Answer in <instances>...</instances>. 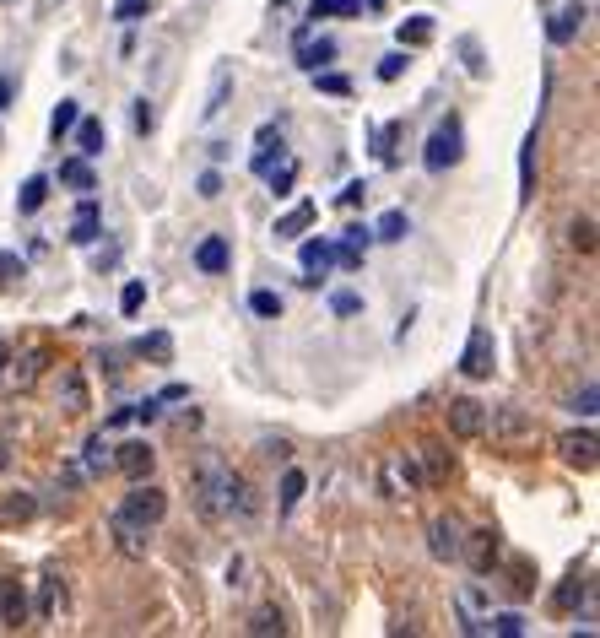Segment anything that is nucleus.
Returning a JSON list of instances; mask_svg holds the SVG:
<instances>
[{
  "instance_id": "1",
  "label": "nucleus",
  "mask_w": 600,
  "mask_h": 638,
  "mask_svg": "<svg viewBox=\"0 0 600 638\" xmlns=\"http://www.w3.org/2000/svg\"><path fill=\"white\" fill-rule=\"evenodd\" d=\"M190 493H195L200 520H211V525L233 520V465H222V460H200Z\"/></svg>"
},
{
  "instance_id": "2",
  "label": "nucleus",
  "mask_w": 600,
  "mask_h": 638,
  "mask_svg": "<svg viewBox=\"0 0 600 638\" xmlns=\"http://www.w3.org/2000/svg\"><path fill=\"white\" fill-rule=\"evenodd\" d=\"M119 514L152 530V525H163V514H168V493H163V487H152V482L141 476V482L125 493V503H119Z\"/></svg>"
},
{
  "instance_id": "3",
  "label": "nucleus",
  "mask_w": 600,
  "mask_h": 638,
  "mask_svg": "<svg viewBox=\"0 0 600 638\" xmlns=\"http://www.w3.org/2000/svg\"><path fill=\"white\" fill-rule=\"evenodd\" d=\"M460 157H465V130H460V119H444V125L428 136L422 163H428V174H444V168H455Z\"/></svg>"
},
{
  "instance_id": "4",
  "label": "nucleus",
  "mask_w": 600,
  "mask_h": 638,
  "mask_svg": "<svg viewBox=\"0 0 600 638\" xmlns=\"http://www.w3.org/2000/svg\"><path fill=\"white\" fill-rule=\"evenodd\" d=\"M298 265H303V287H319L330 276V265H336V244L330 238H309L298 249Z\"/></svg>"
},
{
  "instance_id": "5",
  "label": "nucleus",
  "mask_w": 600,
  "mask_h": 638,
  "mask_svg": "<svg viewBox=\"0 0 600 638\" xmlns=\"http://www.w3.org/2000/svg\"><path fill=\"white\" fill-rule=\"evenodd\" d=\"M449 433H455V438H482L487 433V406L471 401V395L449 401Z\"/></svg>"
},
{
  "instance_id": "6",
  "label": "nucleus",
  "mask_w": 600,
  "mask_h": 638,
  "mask_svg": "<svg viewBox=\"0 0 600 638\" xmlns=\"http://www.w3.org/2000/svg\"><path fill=\"white\" fill-rule=\"evenodd\" d=\"M460 552L471 557L476 574H492V568H498V557H503V541H498V530H471V536L460 541Z\"/></svg>"
},
{
  "instance_id": "7",
  "label": "nucleus",
  "mask_w": 600,
  "mask_h": 638,
  "mask_svg": "<svg viewBox=\"0 0 600 638\" xmlns=\"http://www.w3.org/2000/svg\"><path fill=\"white\" fill-rule=\"evenodd\" d=\"M492 357H498V347H492V330H471L465 357H460V374L465 379H487L492 374Z\"/></svg>"
},
{
  "instance_id": "8",
  "label": "nucleus",
  "mask_w": 600,
  "mask_h": 638,
  "mask_svg": "<svg viewBox=\"0 0 600 638\" xmlns=\"http://www.w3.org/2000/svg\"><path fill=\"white\" fill-rule=\"evenodd\" d=\"M114 465L130 476V482H141V476H152L157 449H152V444H141V438H130V444H119V449H114Z\"/></svg>"
},
{
  "instance_id": "9",
  "label": "nucleus",
  "mask_w": 600,
  "mask_h": 638,
  "mask_svg": "<svg viewBox=\"0 0 600 638\" xmlns=\"http://www.w3.org/2000/svg\"><path fill=\"white\" fill-rule=\"evenodd\" d=\"M11 363H17V368H6V384H17V390H33L38 374H44V363H49V347H44V341H33V347L22 352V357H11Z\"/></svg>"
},
{
  "instance_id": "10",
  "label": "nucleus",
  "mask_w": 600,
  "mask_h": 638,
  "mask_svg": "<svg viewBox=\"0 0 600 638\" xmlns=\"http://www.w3.org/2000/svg\"><path fill=\"white\" fill-rule=\"evenodd\" d=\"M422 487V465L417 460H390L384 465V493L390 498H411Z\"/></svg>"
},
{
  "instance_id": "11",
  "label": "nucleus",
  "mask_w": 600,
  "mask_h": 638,
  "mask_svg": "<svg viewBox=\"0 0 600 638\" xmlns=\"http://www.w3.org/2000/svg\"><path fill=\"white\" fill-rule=\"evenodd\" d=\"M460 541H465V530H460L455 520H449V514L428 525V547H433L438 563H455V557H460Z\"/></svg>"
},
{
  "instance_id": "12",
  "label": "nucleus",
  "mask_w": 600,
  "mask_h": 638,
  "mask_svg": "<svg viewBox=\"0 0 600 638\" xmlns=\"http://www.w3.org/2000/svg\"><path fill=\"white\" fill-rule=\"evenodd\" d=\"M28 617H33V606H28V595H22V584L0 579V622H6V628H28Z\"/></svg>"
},
{
  "instance_id": "13",
  "label": "nucleus",
  "mask_w": 600,
  "mask_h": 638,
  "mask_svg": "<svg viewBox=\"0 0 600 638\" xmlns=\"http://www.w3.org/2000/svg\"><path fill=\"white\" fill-rule=\"evenodd\" d=\"M195 265H200V271H206V276H222V271H228V265H233V244H228V238H222V233L200 238V249H195Z\"/></svg>"
},
{
  "instance_id": "14",
  "label": "nucleus",
  "mask_w": 600,
  "mask_h": 638,
  "mask_svg": "<svg viewBox=\"0 0 600 638\" xmlns=\"http://www.w3.org/2000/svg\"><path fill=\"white\" fill-rule=\"evenodd\" d=\"M557 449H563L568 465H579V471H595V433H590V428L563 433V438H557Z\"/></svg>"
},
{
  "instance_id": "15",
  "label": "nucleus",
  "mask_w": 600,
  "mask_h": 638,
  "mask_svg": "<svg viewBox=\"0 0 600 638\" xmlns=\"http://www.w3.org/2000/svg\"><path fill=\"white\" fill-rule=\"evenodd\" d=\"M368 244H373V228H346V233H341V244H336V260L346 265V271H363Z\"/></svg>"
},
{
  "instance_id": "16",
  "label": "nucleus",
  "mask_w": 600,
  "mask_h": 638,
  "mask_svg": "<svg viewBox=\"0 0 600 638\" xmlns=\"http://www.w3.org/2000/svg\"><path fill=\"white\" fill-rule=\"evenodd\" d=\"M109 530H114V547L125 552V557H146V525L125 520V514H114V520H109Z\"/></svg>"
},
{
  "instance_id": "17",
  "label": "nucleus",
  "mask_w": 600,
  "mask_h": 638,
  "mask_svg": "<svg viewBox=\"0 0 600 638\" xmlns=\"http://www.w3.org/2000/svg\"><path fill=\"white\" fill-rule=\"evenodd\" d=\"M271 163H282V130L265 125L260 141H255V157H249V168H255V174H271Z\"/></svg>"
},
{
  "instance_id": "18",
  "label": "nucleus",
  "mask_w": 600,
  "mask_h": 638,
  "mask_svg": "<svg viewBox=\"0 0 600 638\" xmlns=\"http://www.w3.org/2000/svg\"><path fill=\"white\" fill-rule=\"evenodd\" d=\"M76 152L82 157H98L103 146H109V130H103V119H76Z\"/></svg>"
},
{
  "instance_id": "19",
  "label": "nucleus",
  "mask_w": 600,
  "mask_h": 638,
  "mask_svg": "<svg viewBox=\"0 0 600 638\" xmlns=\"http://www.w3.org/2000/svg\"><path fill=\"white\" fill-rule=\"evenodd\" d=\"M530 195H536V130L519 146V201H530Z\"/></svg>"
},
{
  "instance_id": "20",
  "label": "nucleus",
  "mask_w": 600,
  "mask_h": 638,
  "mask_svg": "<svg viewBox=\"0 0 600 638\" xmlns=\"http://www.w3.org/2000/svg\"><path fill=\"white\" fill-rule=\"evenodd\" d=\"M579 28H584V6L573 0V6L557 11V22H552V44H573V38H579Z\"/></svg>"
},
{
  "instance_id": "21",
  "label": "nucleus",
  "mask_w": 600,
  "mask_h": 638,
  "mask_svg": "<svg viewBox=\"0 0 600 638\" xmlns=\"http://www.w3.org/2000/svg\"><path fill=\"white\" fill-rule=\"evenodd\" d=\"M65 238H71V244H92V238H98V201H92V195L82 201V211H76V222H71Z\"/></svg>"
},
{
  "instance_id": "22",
  "label": "nucleus",
  "mask_w": 600,
  "mask_h": 638,
  "mask_svg": "<svg viewBox=\"0 0 600 638\" xmlns=\"http://www.w3.org/2000/svg\"><path fill=\"white\" fill-rule=\"evenodd\" d=\"M60 184H71V190H82V195L98 190V179H92V163H87V157H71V163H60Z\"/></svg>"
},
{
  "instance_id": "23",
  "label": "nucleus",
  "mask_w": 600,
  "mask_h": 638,
  "mask_svg": "<svg viewBox=\"0 0 600 638\" xmlns=\"http://www.w3.org/2000/svg\"><path fill=\"white\" fill-rule=\"evenodd\" d=\"M228 87H233V71H228V65H217V76H211V92H206V109H200V114L217 119L222 103H228Z\"/></svg>"
},
{
  "instance_id": "24",
  "label": "nucleus",
  "mask_w": 600,
  "mask_h": 638,
  "mask_svg": "<svg viewBox=\"0 0 600 638\" xmlns=\"http://www.w3.org/2000/svg\"><path fill=\"white\" fill-rule=\"evenodd\" d=\"M44 201H49V179H44V174H33L28 184H22V195H17V211H22V217H33V211L44 206Z\"/></svg>"
},
{
  "instance_id": "25",
  "label": "nucleus",
  "mask_w": 600,
  "mask_h": 638,
  "mask_svg": "<svg viewBox=\"0 0 600 638\" xmlns=\"http://www.w3.org/2000/svg\"><path fill=\"white\" fill-rule=\"evenodd\" d=\"M417 455H422V482H444V476H449V455L438 444H422Z\"/></svg>"
},
{
  "instance_id": "26",
  "label": "nucleus",
  "mask_w": 600,
  "mask_h": 638,
  "mask_svg": "<svg viewBox=\"0 0 600 638\" xmlns=\"http://www.w3.org/2000/svg\"><path fill=\"white\" fill-rule=\"evenodd\" d=\"M249 633H255V638H271V633H276V638H282V633H287V622H282V611H276V606H260V611H255V617H249Z\"/></svg>"
},
{
  "instance_id": "27",
  "label": "nucleus",
  "mask_w": 600,
  "mask_h": 638,
  "mask_svg": "<svg viewBox=\"0 0 600 638\" xmlns=\"http://www.w3.org/2000/svg\"><path fill=\"white\" fill-rule=\"evenodd\" d=\"M336 60V44L330 38H319V44H298V65L303 71H319V65H330Z\"/></svg>"
},
{
  "instance_id": "28",
  "label": "nucleus",
  "mask_w": 600,
  "mask_h": 638,
  "mask_svg": "<svg viewBox=\"0 0 600 638\" xmlns=\"http://www.w3.org/2000/svg\"><path fill=\"white\" fill-rule=\"evenodd\" d=\"M309 222H314V201H303V206H292L287 217L276 222V238H298L303 228H309Z\"/></svg>"
},
{
  "instance_id": "29",
  "label": "nucleus",
  "mask_w": 600,
  "mask_h": 638,
  "mask_svg": "<svg viewBox=\"0 0 600 638\" xmlns=\"http://www.w3.org/2000/svg\"><path fill=\"white\" fill-rule=\"evenodd\" d=\"M255 509H260V503H255V487H249L244 476L233 471V520H255Z\"/></svg>"
},
{
  "instance_id": "30",
  "label": "nucleus",
  "mask_w": 600,
  "mask_h": 638,
  "mask_svg": "<svg viewBox=\"0 0 600 638\" xmlns=\"http://www.w3.org/2000/svg\"><path fill=\"white\" fill-rule=\"evenodd\" d=\"M406 233H411L406 211H384V217L373 222V238H384V244H395V238H406Z\"/></svg>"
},
{
  "instance_id": "31",
  "label": "nucleus",
  "mask_w": 600,
  "mask_h": 638,
  "mask_svg": "<svg viewBox=\"0 0 600 638\" xmlns=\"http://www.w3.org/2000/svg\"><path fill=\"white\" fill-rule=\"evenodd\" d=\"M109 465H114V449H109V438H103V433H92V438H87V471H92V476H103V471H109Z\"/></svg>"
},
{
  "instance_id": "32",
  "label": "nucleus",
  "mask_w": 600,
  "mask_h": 638,
  "mask_svg": "<svg viewBox=\"0 0 600 638\" xmlns=\"http://www.w3.org/2000/svg\"><path fill=\"white\" fill-rule=\"evenodd\" d=\"M82 119V109H76V98H60V109H55V119H49V136L55 141H65L71 136V125Z\"/></svg>"
},
{
  "instance_id": "33",
  "label": "nucleus",
  "mask_w": 600,
  "mask_h": 638,
  "mask_svg": "<svg viewBox=\"0 0 600 638\" xmlns=\"http://www.w3.org/2000/svg\"><path fill=\"white\" fill-rule=\"evenodd\" d=\"M303 493H309V476H303V471H287V476H282V514L298 509Z\"/></svg>"
},
{
  "instance_id": "34",
  "label": "nucleus",
  "mask_w": 600,
  "mask_h": 638,
  "mask_svg": "<svg viewBox=\"0 0 600 638\" xmlns=\"http://www.w3.org/2000/svg\"><path fill=\"white\" fill-rule=\"evenodd\" d=\"M428 38H433V17L400 22V49H417V44H428Z\"/></svg>"
},
{
  "instance_id": "35",
  "label": "nucleus",
  "mask_w": 600,
  "mask_h": 638,
  "mask_svg": "<svg viewBox=\"0 0 600 638\" xmlns=\"http://www.w3.org/2000/svg\"><path fill=\"white\" fill-rule=\"evenodd\" d=\"M136 352H141V357H157V363H168V357H173V336H168V330H152V336L136 341Z\"/></svg>"
},
{
  "instance_id": "36",
  "label": "nucleus",
  "mask_w": 600,
  "mask_h": 638,
  "mask_svg": "<svg viewBox=\"0 0 600 638\" xmlns=\"http://www.w3.org/2000/svg\"><path fill=\"white\" fill-rule=\"evenodd\" d=\"M363 0H309V17H357Z\"/></svg>"
},
{
  "instance_id": "37",
  "label": "nucleus",
  "mask_w": 600,
  "mask_h": 638,
  "mask_svg": "<svg viewBox=\"0 0 600 638\" xmlns=\"http://www.w3.org/2000/svg\"><path fill=\"white\" fill-rule=\"evenodd\" d=\"M60 401H65V411H87V384H82V374H65L60 379Z\"/></svg>"
},
{
  "instance_id": "38",
  "label": "nucleus",
  "mask_w": 600,
  "mask_h": 638,
  "mask_svg": "<svg viewBox=\"0 0 600 638\" xmlns=\"http://www.w3.org/2000/svg\"><path fill=\"white\" fill-rule=\"evenodd\" d=\"M249 309H255L260 319H276V314H282V292H271V287L249 292Z\"/></svg>"
},
{
  "instance_id": "39",
  "label": "nucleus",
  "mask_w": 600,
  "mask_h": 638,
  "mask_svg": "<svg viewBox=\"0 0 600 638\" xmlns=\"http://www.w3.org/2000/svg\"><path fill=\"white\" fill-rule=\"evenodd\" d=\"M33 514H38V503H33L28 493H17V498L0 503V520H33Z\"/></svg>"
},
{
  "instance_id": "40",
  "label": "nucleus",
  "mask_w": 600,
  "mask_h": 638,
  "mask_svg": "<svg viewBox=\"0 0 600 638\" xmlns=\"http://www.w3.org/2000/svg\"><path fill=\"white\" fill-rule=\"evenodd\" d=\"M265 179H271V195H292V184H298V163L282 157V168H276V174H265Z\"/></svg>"
},
{
  "instance_id": "41",
  "label": "nucleus",
  "mask_w": 600,
  "mask_h": 638,
  "mask_svg": "<svg viewBox=\"0 0 600 638\" xmlns=\"http://www.w3.org/2000/svg\"><path fill=\"white\" fill-rule=\"evenodd\" d=\"M568 244L590 255V249H595V222H590V217H579V222H573V228H568Z\"/></svg>"
},
{
  "instance_id": "42",
  "label": "nucleus",
  "mask_w": 600,
  "mask_h": 638,
  "mask_svg": "<svg viewBox=\"0 0 600 638\" xmlns=\"http://www.w3.org/2000/svg\"><path fill=\"white\" fill-rule=\"evenodd\" d=\"M152 0H114V22H141Z\"/></svg>"
},
{
  "instance_id": "43",
  "label": "nucleus",
  "mask_w": 600,
  "mask_h": 638,
  "mask_svg": "<svg viewBox=\"0 0 600 638\" xmlns=\"http://www.w3.org/2000/svg\"><path fill=\"white\" fill-rule=\"evenodd\" d=\"M400 71H406V49H395V55L379 60V82H400Z\"/></svg>"
},
{
  "instance_id": "44",
  "label": "nucleus",
  "mask_w": 600,
  "mask_h": 638,
  "mask_svg": "<svg viewBox=\"0 0 600 638\" xmlns=\"http://www.w3.org/2000/svg\"><path fill=\"white\" fill-rule=\"evenodd\" d=\"M492 633L519 638V633H525V617H519V611H503V617H492Z\"/></svg>"
},
{
  "instance_id": "45",
  "label": "nucleus",
  "mask_w": 600,
  "mask_h": 638,
  "mask_svg": "<svg viewBox=\"0 0 600 638\" xmlns=\"http://www.w3.org/2000/svg\"><path fill=\"white\" fill-rule=\"evenodd\" d=\"M314 82H319V92H330V98H346V92H352V82H346V76H336V71H325V76L314 71Z\"/></svg>"
},
{
  "instance_id": "46",
  "label": "nucleus",
  "mask_w": 600,
  "mask_h": 638,
  "mask_svg": "<svg viewBox=\"0 0 600 638\" xmlns=\"http://www.w3.org/2000/svg\"><path fill=\"white\" fill-rule=\"evenodd\" d=\"M60 606V579H44V595H38V617H55Z\"/></svg>"
},
{
  "instance_id": "47",
  "label": "nucleus",
  "mask_w": 600,
  "mask_h": 638,
  "mask_svg": "<svg viewBox=\"0 0 600 638\" xmlns=\"http://www.w3.org/2000/svg\"><path fill=\"white\" fill-rule=\"evenodd\" d=\"M141 303H146V287L141 282H130L125 292H119V309H125V314H141Z\"/></svg>"
},
{
  "instance_id": "48",
  "label": "nucleus",
  "mask_w": 600,
  "mask_h": 638,
  "mask_svg": "<svg viewBox=\"0 0 600 638\" xmlns=\"http://www.w3.org/2000/svg\"><path fill=\"white\" fill-rule=\"evenodd\" d=\"M595 401H600V390H595V384H584V390L573 395V411H579V417H595Z\"/></svg>"
},
{
  "instance_id": "49",
  "label": "nucleus",
  "mask_w": 600,
  "mask_h": 638,
  "mask_svg": "<svg viewBox=\"0 0 600 638\" xmlns=\"http://www.w3.org/2000/svg\"><path fill=\"white\" fill-rule=\"evenodd\" d=\"M579 595H584V579H568V584H563V590H557V595H552V601H557V611H568L573 601H579Z\"/></svg>"
},
{
  "instance_id": "50",
  "label": "nucleus",
  "mask_w": 600,
  "mask_h": 638,
  "mask_svg": "<svg viewBox=\"0 0 600 638\" xmlns=\"http://www.w3.org/2000/svg\"><path fill=\"white\" fill-rule=\"evenodd\" d=\"M22 271H28V265H22V255H0V287H6V282H17Z\"/></svg>"
},
{
  "instance_id": "51",
  "label": "nucleus",
  "mask_w": 600,
  "mask_h": 638,
  "mask_svg": "<svg viewBox=\"0 0 600 638\" xmlns=\"http://www.w3.org/2000/svg\"><path fill=\"white\" fill-rule=\"evenodd\" d=\"M330 309H336V314L346 319V314H357V309H363V298H357V292H336V298H330Z\"/></svg>"
},
{
  "instance_id": "52",
  "label": "nucleus",
  "mask_w": 600,
  "mask_h": 638,
  "mask_svg": "<svg viewBox=\"0 0 600 638\" xmlns=\"http://www.w3.org/2000/svg\"><path fill=\"white\" fill-rule=\"evenodd\" d=\"M152 125H157V109H152V103H136V130H141V136H152Z\"/></svg>"
},
{
  "instance_id": "53",
  "label": "nucleus",
  "mask_w": 600,
  "mask_h": 638,
  "mask_svg": "<svg viewBox=\"0 0 600 638\" xmlns=\"http://www.w3.org/2000/svg\"><path fill=\"white\" fill-rule=\"evenodd\" d=\"M195 190L206 195V201H217V195H222V174H217V168H211V174H200V184H195Z\"/></svg>"
},
{
  "instance_id": "54",
  "label": "nucleus",
  "mask_w": 600,
  "mask_h": 638,
  "mask_svg": "<svg viewBox=\"0 0 600 638\" xmlns=\"http://www.w3.org/2000/svg\"><path fill=\"white\" fill-rule=\"evenodd\" d=\"M363 195H368V184H363V179H352V184H346V190L336 195V201H341V206H363Z\"/></svg>"
},
{
  "instance_id": "55",
  "label": "nucleus",
  "mask_w": 600,
  "mask_h": 638,
  "mask_svg": "<svg viewBox=\"0 0 600 638\" xmlns=\"http://www.w3.org/2000/svg\"><path fill=\"white\" fill-rule=\"evenodd\" d=\"M460 49H465V65H471V76H482V71H487V65H482V49H476V38H465V44H460Z\"/></svg>"
},
{
  "instance_id": "56",
  "label": "nucleus",
  "mask_w": 600,
  "mask_h": 638,
  "mask_svg": "<svg viewBox=\"0 0 600 638\" xmlns=\"http://www.w3.org/2000/svg\"><path fill=\"white\" fill-rule=\"evenodd\" d=\"M498 428H503V433H525V417H519V411H503Z\"/></svg>"
},
{
  "instance_id": "57",
  "label": "nucleus",
  "mask_w": 600,
  "mask_h": 638,
  "mask_svg": "<svg viewBox=\"0 0 600 638\" xmlns=\"http://www.w3.org/2000/svg\"><path fill=\"white\" fill-rule=\"evenodd\" d=\"M11 103V76H0V109Z\"/></svg>"
},
{
  "instance_id": "58",
  "label": "nucleus",
  "mask_w": 600,
  "mask_h": 638,
  "mask_svg": "<svg viewBox=\"0 0 600 638\" xmlns=\"http://www.w3.org/2000/svg\"><path fill=\"white\" fill-rule=\"evenodd\" d=\"M0 465H6V438H0Z\"/></svg>"
},
{
  "instance_id": "59",
  "label": "nucleus",
  "mask_w": 600,
  "mask_h": 638,
  "mask_svg": "<svg viewBox=\"0 0 600 638\" xmlns=\"http://www.w3.org/2000/svg\"><path fill=\"white\" fill-rule=\"evenodd\" d=\"M368 6H384V0H368Z\"/></svg>"
}]
</instances>
